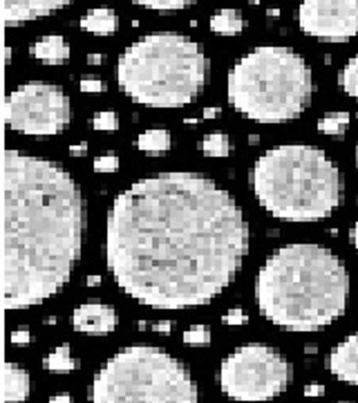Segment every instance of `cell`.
<instances>
[{"label":"cell","instance_id":"e575fe53","mask_svg":"<svg viewBox=\"0 0 358 403\" xmlns=\"http://www.w3.org/2000/svg\"><path fill=\"white\" fill-rule=\"evenodd\" d=\"M349 240H352V245L358 249V222L354 224V227H352V231H349Z\"/></svg>","mask_w":358,"mask_h":403},{"label":"cell","instance_id":"8fae6325","mask_svg":"<svg viewBox=\"0 0 358 403\" xmlns=\"http://www.w3.org/2000/svg\"><path fill=\"white\" fill-rule=\"evenodd\" d=\"M116 309L101 301H87L72 313V327L81 334H110L116 330Z\"/></svg>","mask_w":358,"mask_h":403},{"label":"cell","instance_id":"b9f144b4","mask_svg":"<svg viewBox=\"0 0 358 403\" xmlns=\"http://www.w3.org/2000/svg\"><path fill=\"white\" fill-rule=\"evenodd\" d=\"M356 163H358V148H356Z\"/></svg>","mask_w":358,"mask_h":403},{"label":"cell","instance_id":"83f0119b","mask_svg":"<svg viewBox=\"0 0 358 403\" xmlns=\"http://www.w3.org/2000/svg\"><path fill=\"white\" fill-rule=\"evenodd\" d=\"M79 85L83 92H90V95H99V92H103V87H106L101 79H94V77H83Z\"/></svg>","mask_w":358,"mask_h":403},{"label":"cell","instance_id":"60d3db41","mask_svg":"<svg viewBox=\"0 0 358 403\" xmlns=\"http://www.w3.org/2000/svg\"><path fill=\"white\" fill-rule=\"evenodd\" d=\"M5 58H7V61H11V48L5 50Z\"/></svg>","mask_w":358,"mask_h":403},{"label":"cell","instance_id":"d4e9b609","mask_svg":"<svg viewBox=\"0 0 358 403\" xmlns=\"http://www.w3.org/2000/svg\"><path fill=\"white\" fill-rule=\"evenodd\" d=\"M92 128L99 132H114L119 128V114L114 110H99L92 117Z\"/></svg>","mask_w":358,"mask_h":403},{"label":"cell","instance_id":"9c48e42d","mask_svg":"<svg viewBox=\"0 0 358 403\" xmlns=\"http://www.w3.org/2000/svg\"><path fill=\"white\" fill-rule=\"evenodd\" d=\"M3 117L9 130L52 137L70 126L72 103L63 87L34 81L11 90L5 99Z\"/></svg>","mask_w":358,"mask_h":403},{"label":"cell","instance_id":"9a60e30c","mask_svg":"<svg viewBox=\"0 0 358 403\" xmlns=\"http://www.w3.org/2000/svg\"><path fill=\"white\" fill-rule=\"evenodd\" d=\"M29 375L16 363H5L3 370V399L5 403H25L29 397Z\"/></svg>","mask_w":358,"mask_h":403},{"label":"cell","instance_id":"30bf717a","mask_svg":"<svg viewBox=\"0 0 358 403\" xmlns=\"http://www.w3.org/2000/svg\"><path fill=\"white\" fill-rule=\"evenodd\" d=\"M298 23L322 43H347L358 34V0H303Z\"/></svg>","mask_w":358,"mask_h":403},{"label":"cell","instance_id":"f35d334b","mask_svg":"<svg viewBox=\"0 0 358 403\" xmlns=\"http://www.w3.org/2000/svg\"><path fill=\"white\" fill-rule=\"evenodd\" d=\"M260 141V134H251L249 137V144H258Z\"/></svg>","mask_w":358,"mask_h":403},{"label":"cell","instance_id":"8992f818","mask_svg":"<svg viewBox=\"0 0 358 403\" xmlns=\"http://www.w3.org/2000/svg\"><path fill=\"white\" fill-rule=\"evenodd\" d=\"M227 92L231 106L251 122H293L313 95L311 68L291 48H256L231 68Z\"/></svg>","mask_w":358,"mask_h":403},{"label":"cell","instance_id":"5bb4252c","mask_svg":"<svg viewBox=\"0 0 358 403\" xmlns=\"http://www.w3.org/2000/svg\"><path fill=\"white\" fill-rule=\"evenodd\" d=\"M29 54L45 65H63V63H67L72 52H70L67 41L61 34H50V36L40 38L38 43H32Z\"/></svg>","mask_w":358,"mask_h":403},{"label":"cell","instance_id":"e0dca14e","mask_svg":"<svg viewBox=\"0 0 358 403\" xmlns=\"http://www.w3.org/2000/svg\"><path fill=\"white\" fill-rule=\"evenodd\" d=\"M173 137L166 128H148L137 137V148L146 155H161L170 151Z\"/></svg>","mask_w":358,"mask_h":403},{"label":"cell","instance_id":"7c38bea8","mask_svg":"<svg viewBox=\"0 0 358 403\" xmlns=\"http://www.w3.org/2000/svg\"><path fill=\"white\" fill-rule=\"evenodd\" d=\"M72 0H3V18L7 27H16L63 9Z\"/></svg>","mask_w":358,"mask_h":403},{"label":"cell","instance_id":"d6a6232c","mask_svg":"<svg viewBox=\"0 0 358 403\" xmlns=\"http://www.w3.org/2000/svg\"><path fill=\"white\" fill-rule=\"evenodd\" d=\"M48 403H74V399H72V394L61 392V394H54V397H50V401H48Z\"/></svg>","mask_w":358,"mask_h":403},{"label":"cell","instance_id":"ab89813d","mask_svg":"<svg viewBox=\"0 0 358 403\" xmlns=\"http://www.w3.org/2000/svg\"><path fill=\"white\" fill-rule=\"evenodd\" d=\"M45 323H48V325H56V316H50V318H45Z\"/></svg>","mask_w":358,"mask_h":403},{"label":"cell","instance_id":"ba28073f","mask_svg":"<svg viewBox=\"0 0 358 403\" xmlns=\"http://www.w3.org/2000/svg\"><path fill=\"white\" fill-rule=\"evenodd\" d=\"M293 381V365L278 350L249 343L222 361L219 385L233 401L258 403L276 399Z\"/></svg>","mask_w":358,"mask_h":403},{"label":"cell","instance_id":"7402d4cb","mask_svg":"<svg viewBox=\"0 0 358 403\" xmlns=\"http://www.w3.org/2000/svg\"><path fill=\"white\" fill-rule=\"evenodd\" d=\"M338 83L349 97L358 99V56L349 58L347 65L342 68L340 77H338Z\"/></svg>","mask_w":358,"mask_h":403},{"label":"cell","instance_id":"484cf974","mask_svg":"<svg viewBox=\"0 0 358 403\" xmlns=\"http://www.w3.org/2000/svg\"><path fill=\"white\" fill-rule=\"evenodd\" d=\"M92 168H94V173H116L119 171V157L114 153L101 155L92 161Z\"/></svg>","mask_w":358,"mask_h":403},{"label":"cell","instance_id":"7a4b0ae2","mask_svg":"<svg viewBox=\"0 0 358 403\" xmlns=\"http://www.w3.org/2000/svg\"><path fill=\"white\" fill-rule=\"evenodd\" d=\"M5 307L27 309L61 291L81 258L83 193L58 163L5 153L3 182Z\"/></svg>","mask_w":358,"mask_h":403},{"label":"cell","instance_id":"6da1fadb","mask_svg":"<svg viewBox=\"0 0 358 403\" xmlns=\"http://www.w3.org/2000/svg\"><path fill=\"white\" fill-rule=\"evenodd\" d=\"M251 229L229 190L200 173H157L114 198L106 262L124 294L153 309L211 303L235 280Z\"/></svg>","mask_w":358,"mask_h":403},{"label":"cell","instance_id":"4316f807","mask_svg":"<svg viewBox=\"0 0 358 403\" xmlns=\"http://www.w3.org/2000/svg\"><path fill=\"white\" fill-rule=\"evenodd\" d=\"M222 323L224 325H244V323H249V313L240 307H233L222 316Z\"/></svg>","mask_w":358,"mask_h":403},{"label":"cell","instance_id":"52a82bcc","mask_svg":"<svg viewBox=\"0 0 358 403\" xmlns=\"http://www.w3.org/2000/svg\"><path fill=\"white\" fill-rule=\"evenodd\" d=\"M92 403H200L184 363L155 345H130L103 363L90 385Z\"/></svg>","mask_w":358,"mask_h":403},{"label":"cell","instance_id":"277c9868","mask_svg":"<svg viewBox=\"0 0 358 403\" xmlns=\"http://www.w3.org/2000/svg\"><path fill=\"white\" fill-rule=\"evenodd\" d=\"M251 186L264 211L287 222H318L342 204V175L330 155L309 144L266 151L251 171Z\"/></svg>","mask_w":358,"mask_h":403},{"label":"cell","instance_id":"ac0fdd59","mask_svg":"<svg viewBox=\"0 0 358 403\" xmlns=\"http://www.w3.org/2000/svg\"><path fill=\"white\" fill-rule=\"evenodd\" d=\"M43 365H45V370L56 372V375H67V372L79 370V358L74 356V352L67 343H63V345L54 348L48 356L43 358Z\"/></svg>","mask_w":358,"mask_h":403},{"label":"cell","instance_id":"d590c367","mask_svg":"<svg viewBox=\"0 0 358 403\" xmlns=\"http://www.w3.org/2000/svg\"><path fill=\"white\" fill-rule=\"evenodd\" d=\"M101 61H103L101 54H90V56H87V63H90V65H101Z\"/></svg>","mask_w":358,"mask_h":403},{"label":"cell","instance_id":"f546056e","mask_svg":"<svg viewBox=\"0 0 358 403\" xmlns=\"http://www.w3.org/2000/svg\"><path fill=\"white\" fill-rule=\"evenodd\" d=\"M325 394V385L322 383H311L305 387V397L309 399H316V397H322Z\"/></svg>","mask_w":358,"mask_h":403},{"label":"cell","instance_id":"8d00e7d4","mask_svg":"<svg viewBox=\"0 0 358 403\" xmlns=\"http://www.w3.org/2000/svg\"><path fill=\"white\" fill-rule=\"evenodd\" d=\"M87 285H90V287L101 285V276H87Z\"/></svg>","mask_w":358,"mask_h":403},{"label":"cell","instance_id":"44dd1931","mask_svg":"<svg viewBox=\"0 0 358 403\" xmlns=\"http://www.w3.org/2000/svg\"><path fill=\"white\" fill-rule=\"evenodd\" d=\"M202 153L206 157H229L231 155V139L224 132H211L202 139Z\"/></svg>","mask_w":358,"mask_h":403},{"label":"cell","instance_id":"5b68a950","mask_svg":"<svg viewBox=\"0 0 358 403\" xmlns=\"http://www.w3.org/2000/svg\"><path fill=\"white\" fill-rule=\"evenodd\" d=\"M208 70L211 63L200 43L177 32H153L119 56L116 81L134 103L179 108L204 92Z\"/></svg>","mask_w":358,"mask_h":403},{"label":"cell","instance_id":"836d02e7","mask_svg":"<svg viewBox=\"0 0 358 403\" xmlns=\"http://www.w3.org/2000/svg\"><path fill=\"white\" fill-rule=\"evenodd\" d=\"M219 114H222L219 108H204V119H215V117H219Z\"/></svg>","mask_w":358,"mask_h":403},{"label":"cell","instance_id":"4dcf8cb0","mask_svg":"<svg viewBox=\"0 0 358 403\" xmlns=\"http://www.w3.org/2000/svg\"><path fill=\"white\" fill-rule=\"evenodd\" d=\"M70 155H72V157H85V155H87V144H85V141L72 144V146H70Z\"/></svg>","mask_w":358,"mask_h":403},{"label":"cell","instance_id":"4fadbf2b","mask_svg":"<svg viewBox=\"0 0 358 403\" xmlns=\"http://www.w3.org/2000/svg\"><path fill=\"white\" fill-rule=\"evenodd\" d=\"M330 372L345 383L358 385V334L340 340L330 354Z\"/></svg>","mask_w":358,"mask_h":403},{"label":"cell","instance_id":"1f68e13d","mask_svg":"<svg viewBox=\"0 0 358 403\" xmlns=\"http://www.w3.org/2000/svg\"><path fill=\"white\" fill-rule=\"evenodd\" d=\"M155 332H161V334H170L173 332V323L170 321H161V323H155L153 325Z\"/></svg>","mask_w":358,"mask_h":403},{"label":"cell","instance_id":"f1b7e54d","mask_svg":"<svg viewBox=\"0 0 358 403\" xmlns=\"http://www.w3.org/2000/svg\"><path fill=\"white\" fill-rule=\"evenodd\" d=\"M9 338L13 345H27V343L32 340V332H29L27 327H21V330H13Z\"/></svg>","mask_w":358,"mask_h":403},{"label":"cell","instance_id":"74e56055","mask_svg":"<svg viewBox=\"0 0 358 403\" xmlns=\"http://www.w3.org/2000/svg\"><path fill=\"white\" fill-rule=\"evenodd\" d=\"M266 14H268L271 18H278V16H280V9H268Z\"/></svg>","mask_w":358,"mask_h":403},{"label":"cell","instance_id":"3957f363","mask_svg":"<svg viewBox=\"0 0 358 403\" xmlns=\"http://www.w3.org/2000/svg\"><path fill=\"white\" fill-rule=\"evenodd\" d=\"M349 274L320 245H287L268 256L256 278L260 313L287 332H318L347 307Z\"/></svg>","mask_w":358,"mask_h":403},{"label":"cell","instance_id":"2e32d148","mask_svg":"<svg viewBox=\"0 0 358 403\" xmlns=\"http://www.w3.org/2000/svg\"><path fill=\"white\" fill-rule=\"evenodd\" d=\"M81 27L85 32H92V34H112L119 29V18H116L114 9L97 7V9H90L87 14H83Z\"/></svg>","mask_w":358,"mask_h":403},{"label":"cell","instance_id":"ffe728a7","mask_svg":"<svg viewBox=\"0 0 358 403\" xmlns=\"http://www.w3.org/2000/svg\"><path fill=\"white\" fill-rule=\"evenodd\" d=\"M349 112H327L320 122H318V130L322 134H330V137H342L349 128Z\"/></svg>","mask_w":358,"mask_h":403},{"label":"cell","instance_id":"d6986e66","mask_svg":"<svg viewBox=\"0 0 358 403\" xmlns=\"http://www.w3.org/2000/svg\"><path fill=\"white\" fill-rule=\"evenodd\" d=\"M211 29L215 34H240L244 29V16L237 9H222L211 16Z\"/></svg>","mask_w":358,"mask_h":403},{"label":"cell","instance_id":"603a6c76","mask_svg":"<svg viewBox=\"0 0 358 403\" xmlns=\"http://www.w3.org/2000/svg\"><path fill=\"white\" fill-rule=\"evenodd\" d=\"M134 5H141L146 9H155V11H179L186 9L197 0H132Z\"/></svg>","mask_w":358,"mask_h":403},{"label":"cell","instance_id":"cb8c5ba5","mask_svg":"<svg viewBox=\"0 0 358 403\" xmlns=\"http://www.w3.org/2000/svg\"><path fill=\"white\" fill-rule=\"evenodd\" d=\"M184 343L190 348H206L211 343V327L208 325H190L188 330L184 332Z\"/></svg>","mask_w":358,"mask_h":403}]
</instances>
